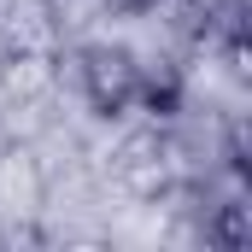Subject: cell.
<instances>
[{
    "label": "cell",
    "instance_id": "cell-2",
    "mask_svg": "<svg viewBox=\"0 0 252 252\" xmlns=\"http://www.w3.org/2000/svg\"><path fill=\"white\" fill-rule=\"evenodd\" d=\"M211 241H217L223 252H247V247H252V205L229 199V205L211 217Z\"/></svg>",
    "mask_w": 252,
    "mask_h": 252
},
{
    "label": "cell",
    "instance_id": "cell-1",
    "mask_svg": "<svg viewBox=\"0 0 252 252\" xmlns=\"http://www.w3.org/2000/svg\"><path fill=\"white\" fill-rule=\"evenodd\" d=\"M76 76H82L88 106H94V112H106V118L129 112V106H135V94H141V64H135L129 47H82Z\"/></svg>",
    "mask_w": 252,
    "mask_h": 252
},
{
    "label": "cell",
    "instance_id": "cell-3",
    "mask_svg": "<svg viewBox=\"0 0 252 252\" xmlns=\"http://www.w3.org/2000/svg\"><path fill=\"white\" fill-rule=\"evenodd\" d=\"M118 12H141V6H153V0H112Z\"/></svg>",
    "mask_w": 252,
    "mask_h": 252
}]
</instances>
